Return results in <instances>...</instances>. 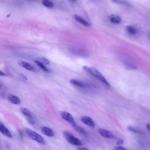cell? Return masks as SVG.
Segmentation results:
<instances>
[{"label": "cell", "instance_id": "6da1fadb", "mask_svg": "<svg viewBox=\"0 0 150 150\" xmlns=\"http://www.w3.org/2000/svg\"><path fill=\"white\" fill-rule=\"evenodd\" d=\"M83 68L92 76H95L102 82L108 87H110V85L104 76L97 69L95 68L85 66L83 67Z\"/></svg>", "mask_w": 150, "mask_h": 150}, {"label": "cell", "instance_id": "7a4b0ae2", "mask_svg": "<svg viewBox=\"0 0 150 150\" xmlns=\"http://www.w3.org/2000/svg\"><path fill=\"white\" fill-rule=\"evenodd\" d=\"M26 132L28 136L33 140L43 145L46 144L44 139L39 134L29 128L26 129Z\"/></svg>", "mask_w": 150, "mask_h": 150}, {"label": "cell", "instance_id": "3957f363", "mask_svg": "<svg viewBox=\"0 0 150 150\" xmlns=\"http://www.w3.org/2000/svg\"><path fill=\"white\" fill-rule=\"evenodd\" d=\"M63 134L66 140L69 144L75 146H80L82 144L81 141L74 137L70 132L67 131H64Z\"/></svg>", "mask_w": 150, "mask_h": 150}, {"label": "cell", "instance_id": "277c9868", "mask_svg": "<svg viewBox=\"0 0 150 150\" xmlns=\"http://www.w3.org/2000/svg\"><path fill=\"white\" fill-rule=\"evenodd\" d=\"M20 109L21 112L27 118L29 123L31 125H34L35 121L30 112L28 110L24 107H21Z\"/></svg>", "mask_w": 150, "mask_h": 150}, {"label": "cell", "instance_id": "5b68a950", "mask_svg": "<svg viewBox=\"0 0 150 150\" xmlns=\"http://www.w3.org/2000/svg\"><path fill=\"white\" fill-rule=\"evenodd\" d=\"M61 115L63 119L70 123L71 124H74L76 123L75 122L74 118L70 113L66 111H62L61 113Z\"/></svg>", "mask_w": 150, "mask_h": 150}, {"label": "cell", "instance_id": "8992f818", "mask_svg": "<svg viewBox=\"0 0 150 150\" xmlns=\"http://www.w3.org/2000/svg\"><path fill=\"white\" fill-rule=\"evenodd\" d=\"M82 122L88 126L91 127H94L95 124L93 120L91 118L87 116H84L81 118Z\"/></svg>", "mask_w": 150, "mask_h": 150}, {"label": "cell", "instance_id": "52a82bcc", "mask_svg": "<svg viewBox=\"0 0 150 150\" xmlns=\"http://www.w3.org/2000/svg\"><path fill=\"white\" fill-rule=\"evenodd\" d=\"M98 132L101 135L106 138H113L114 137V136L110 132L105 129H99Z\"/></svg>", "mask_w": 150, "mask_h": 150}, {"label": "cell", "instance_id": "ba28073f", "mask_svg": "<svg viewBox=\"0 0 150 150\" xmlns=\"http://www.w3.org/2000/svg\"><path fill=\"white\" fill-rule=\"evenodd\" d=\"M41 129L43 133L47 136L53 137L54 135L53 130L48 127L43 126L42 127Z\"/></svg>", "mask_w": 150, "mask_h": 150}, {"label": "cell", "instance_id": "9c48e42d", "mask_svg": "<svg viewBox=\"0 0 150 150\" xmlns=\"http://www.w3.org/2000/svg\"><path fill=\"white\" fill-rule=\"evenodd\" d=\"M0 132L3 135L9 138H12V135L9 130L4 125L0 123Z\"/></svg>", "mask_w": 150, "mask_h": 150}, {"label": "cell", "instance_id": "30bf717a", "mask_svg": "<svg viewBox=\"0 0 150 150\" xmlns=\"http://www.w3.org/2000/svg\"><path fill=\"white\" fill-rule=\"evenodd\" d=\"M8 100L10 102L13 104H19L20 103V100L19 98L16 96L13 95H9Z\"/></svg>", "mask_w": 150, "mask_h": 150}, {"label": "cell", "instance_id": "8fae6325", "mask_svg": "<svg viewBox=\"0 0 150 150\" xmlns=\"http://www.w3.org/2000/svg\"><path fill=\"white\" fill-rule=\"evenodd\" d=\"M74 18L76 21L82 24L84 26L87 27H89L91 26V24L86 21L78 15H74Z\"/></svg>", "mask_w": 150, "mask_h": 150}, {"label": "cell", "instance_id": "7c38bea8", "mask_svg": "<svg viewBox=\"0 0 150 150\" xmlns=\"http://www.w3.org/2000/svg\"><path fill=\"white\" fill-rule=\"evenodd\" d=\"M70 83L74 86L80 88H83L86 87V85L84 84L77 80L71 79L70 81Z\"/></svg>", "mask_w": 150, "mask_h": 150}, {"label": "cell", "instance_id": "4fadbf2b", "mask_svg": "<svg viewBox=\"0 0 150 150\" xmlns=\"http://www.w3.org/2000/svg\"><path fill=\"white\" fill-rule=\"evenodd\" d=\"M72 125L73 128L78 132L80 133L83 134V135H86V130L82 127L77 124L76 123Z\"/></svg>", "mask_w": 150, "mask_h": 150}, {"label": "cell", "instance_id": "5bb4252c", "mask_svg": "<svg viewBox=\"0 0 150 150\" xmlns=\"http://www.w3.org/2000/svg\"><path fill=\"white\" fill-rule=\"evenodd\" d=\"M110 21L113 23L119 24L121 21V19L118 16L114 15H112L111 17Z\"/></svg>", "mask_w": 150, "mask_h": 150}, {"label": "cell", "instance_id": "9a60e30c", "mask_svg": "<svg viewBox=\"0 0 150 150\" xmlns=\"http://www.w3.org/2000/svg\"><path fill=\"white\" fill-rule=\"evenodd\" d=\"M34 62L40 67L45 72H49V70L44 65V64L40 61L38 60H35Z\"/></svg>", "mask_w": 150, "mask_h": 150}, {"label": "cell", "instance_id": "2e32d148", "mask_svg": "<svg viewBox=\"0 0 150 150\" xmlns=\"http://www.w3.org/2000/svg\"><path fill=\"white\" fill-rule=\"evenodd\" d=\"M21 65L23 67L27 69L28 70L32 71H35V69L34 67L28 63L25 62H22Z\"/></svg>", "mask_w": 150, "mask_h": 150}, {"label": "cell", "instance_id": "e0dca14e", "mask_svg": "<svg viewBox=\"0 0 150 150\" xmlns=\"http://www.w3.org/2000/svg\"><path fill=\"white\" fill-rule=\"evenodd\" d=\"M126 29L129 34L132 35H135L137 34V30L131 26H127Z\"/></svg>", "mask_w": 150, "mask_h": 150}, {"label": "cell", "instance_id": "ac0fdd59", "mask_svg": "<svg viewBox=\"0 0 150 150\" xmlns=\"http://www.w3.org/2000/svg\"><path fill=\"white\" fill-rule=\"evenodd\" d=\"M42 4L43 6L49 8H53L54 6L53 3L51 1L48 0L43 1H42Z\"/></svg>", "mask_w": 150, "mask_h": 150}, {"label": "cell", "instance_id": "d6986e66", "mask_svg": "<svg viewBox=\"0 0 150 150\" xmlns=\"http://www.w3.org/2000/svg\"><path fill=\"white\" fill-rule=\"evenodd\" d=\"M128 129L129 131L133 132V133L138 134H140L141 133V132L140 130L134 127L129 126L128 127Z\"/></svg>", "mask_w": 150, "mask_h": 150}, {"label": "cell", "instance_id": "ffe728a7", "mask_svg": "<svg viewBox=\"0 0 150 150\" xmlns=\"http://www.w3.org/2000/svg\"><path fill=\"white\" fill-rule=\"evenodd\" d=\"M39 60H40L43 63H44L46 64H50V62L48 59L44 58V57H41L39 58Z\"/></svg>", "mask_w": 150, "mask_h": 150}, {"label": "cell", "instance_id": "44dd1931", "mask_svg": "<svg viewBox=\"0 0 150 150\" xmlns=\"http://www.w3.org/2000/svg\"><path fill=\"white\" fill-rule=\"evenodd\" d=\"M124 143V141L122 139H119L116 141V144L118 146L122 145Z\"/></svg>", "mask_w": 150, "mask_h": 150}, {"label": "cell", "instance_id": "7402d4cb", "mask_svg": "<svg viewBox=\"0 0 150 150\" xmlns=\"http://www.w3.org/2000/svg\"><path fill=\"white\" fill-rule=\"evenodd\" d=\"M115 150H127L125 149L124 148L121 146H118V147H116L115 149Z\"/></svg>", "mask_w": 150, "mask_h": 150}, {"label": "cell", "instance_id": "603a6c76", "mask_svg": "<svg viewBox=\"0 0 150 150\" xmlns=\"http://www.w3.org/2000/svg\"><path fill=\"white\" fill-rule=\"evenodd\" d=\"M78 150H89L86 147H82L78 148Z\"/></svg>", "mask_w": 150, "mask_h": 150}, {"label": "cell", "instance_id": "cb8c5ba5", "mask_svg": "<svg viewBox=\"0 0 150 150\" xmlns=\"http://www.w3.org/2000/svg\"><path fill=\"white\" fill-rule=\"evenodd\" d=\"M6 74L3 72L2 71L0 70V76H6Z\"/></svg>", "mask_w": 150, "mask_h": 150}, {"label": "cell", "instance_id": "d4e9b609", "mask_svg": "<svg viewBox=\"0 0 150 150\" xmlns=\"http://www.w3.org/2000/svg\"><path fill=\"white\" fill-rule=\"evenodd\" d=\"M146 128H147L148 130H150V126L149 124H147L146 125Z\"/></svg>", "mask_w": 150, "mask_h": 150}, {"label": "cell", "instance_id": "484cf974", "mask_svg": "<svg viewBox=\"0 0 150 150\" xmlns=\"http://www.w3.org/2000/svg\"><path fill=\"white\" fill-rule=\"evenodd\" d=\"M19 133H20V135L21 137H23V133L22 131H21L20 130H19Z\"/></svg>", "mask_w": 150, "mask_h": 150}, {"label": "cell", "instance_id": "4316f807", "mask_svg": "<svg viewBox=\"0 0 150 150\" xmlns=\"http://www.w3.org/2000/svg\"><path fill=\"white\" fill-rule=\"evenodd\" d=\"M1 87H2L1 85V84H0V88H1Z\"/></svg>", "mask_w": 150, "mask_h": 150}]
</instances>
